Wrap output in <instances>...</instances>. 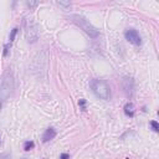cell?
Instances as JSON below:
<instances>
[{"label":"cell","mask_w":159,"mask_h":159,"mask_svg":"<svg viewBox=\"0 0 159 159\" xmlns=\"http://www.w3.org/2000/svg\"><path fill=\"white\" fill-rule=\"evenodd\" d=\"M90 86H91V90L93 91V93L98 98L105 99V101H108L111 98V88L107 85L106 81L94 78L90 82Z\"/></svg>","instance_id":"6da1fadb"},{"label":"cell","mask_w":159,"mask_h":159,"mask_svg":"<svg viewBox=\"0 0 159 159\" xmlns=\"http://www.w3.org/2000/svg\"><path fill=\"white\" fill-rule=\"evenodd\" d=\"M24 29H25V39L28 42L34 44L39 40L40 36V30L37 24L33 20V19H25L24 21Z\"/></svg>","instance_id":"7a4b0ae2"},{"label":"cell","mask_w":159,"mask_h":159,"mask_svg":"<svg viewBox=\"0 0 159 159\" xmlns=\"http://www.w3.org/2000/svg\"><path fill=\"white\" fill-rule=\"evenodd\" d=\"M72 20H73V23L76 25H77V26H80L88 36L92 37V39H96V37L99 36V31L94 28L92 24H90V21H87L86 17L81 16V15H73Z\"/></svg>","instance_id":"3957f363"},{"label":"cell","mask_w":159,"mask_h":159,"mask_svg":"<svg viewBox=\"0 0 159 159\" xmlns=\"http://www.w3.org/2000/svg\"><path fill=\"white\" fill-rule=\"evenodd\" d=\"M14 90V76L12 73H6L5 77L1 81V85H0V101H6L12 93Z\"/></svg>","instance_id":"277c9868"},{"label":"cell","mask_w":159,"mask_h":159,"mask_svg":"<svg viewBox=\"0 0 159 159\" xmlns=\"http://www.w3.org/2000/svg\"><path fill=\"white\" fill-rule=\"evenodd\" d=\"M124 36H126L127 41H129L131 44H133V45H137V46L142 45V39H141V36H139V34L137 33L136 30H133V29L126 30Z\"/></svg>","instance_id":"5b68a950"},{"label":"cell","mask_w":159,"mask_h":159,"mask_svg":"<svg viewBox=\"0 0 159 159\" xmlns=\"http://www.w3.org/2000/svg\"><path fill=\"white\" fill-rule=\"evenodd\" d=\"M122 88L124 93L127 94V97H132L134 93V81L131 77H126L122 81Z\"/></svg>","instance_id":"8992f818"},{"label":"cell","mask_w":159,"mask_h":159,"mask_svg":"<svg viewBox=\"0 0 159 159\" xmlns=\"http://www.w3.org/2000/svg\"><path fill=\"white\" fill-rule=\"evenodd\" d=\"M55 137H56V131L54 128H47L42 136V142L46 143L49 141H51V139H54Z\"/></svg>","instance_id":"52a82bcc"},{"label":"cell","mask_w":159,"mask_h":159,"mask_svg":"<svg viewBox=\"0 0 159 159\" xmlns=\"http://www.w3.org/2000/svg\"><path fill=\"white\" fill-rule=\"evenodd\" d=\"M134 112H136V110H134V106H133V103H127L124 106V113L128 117H133V116H134Z\"/></svg>","instance_id":"ba28073f"},{"label":"cell","mask_w":159,"mask_h":159,"mask_svg":"<svg viewBox=\"0 0 159 159\" xmlns=\"http://www.w3.org/2000/svg\"><path fill=\"white\" fill-rule=\"evenodd\" d=\"M34 147H35V144H34V142H31V141H28V142H25V143H24V149L26 150V152L31 150Z\"/></svg>","instance_id":"9c48e42d"},{"label":"cell","mask_w":159,"mask_h":159,"mask_svg":"<svg viewBox=\"0 0 159 159\" xmlns=\"http://www.w3.org/2000/svg\"><path fill=\"white\" fill-rule=\"evenodd\" d=\"M17 30H19L17 28H14V29L11 30V34H10V39H9V40H10V44H11L12 41H14L15 36H16V34H17Z\"/></svg>","instance_id":"30bf717a"},{"label":"cell","mask_w":159,"mask_h":159,"mask_svg":"<svg viewBox=\"0 0 159 159\" xmlns=\"http://www.w3.org/2000/svg\"><path fill=\"white\" fill-rule=\"evenodd\" d=\"M56 4L59 6H62V8H70L71 6V3L68 1H56Z\"/></svg>","instance_id":"8fae6325"},{"label":"cell","mask_w":159,"mask_h":159,"mask_svg":"<svg viewBox=\"0 0 159 159\" xmlns=\"http://www.w3.org/2000/svg\"><path fill=\"white\" fill-rule=\"evenodd\" d=\"M150 126H152V129H153L154 132H158V131H159V126H158V123L155 122V121H152Z\"/></svg>","instance_id":"7c38bea8"},{"label":"cell","mask_w":159,"mask_h":159,"mask_svg":"<svg viewBox=\"0 0 159 159\" xmlns=\"http://www.w3.org/2000/svg\"><path fill=\"white\" fill-rule=\"evenodd\" d=\"M78 105H80L82 111H86V99H80L78 101Z\"/></svg>","instance_id":"4fadbf2b"},{"label":"cell","mask_w":159,"mask_h":159,"mask_svg":"<svg viewBox=\"0 0 159 159\" xmlns=\"http://www.w3.org/2000/svg\"><path fill=\"white\" fill-rule=\"evenodd\" d=\"M26 5L29 6V8H35V6L39 5V3L37 1H26Z\"/></svg>","instance_id":"5bb4252c"},{"label":"cell","mask_w":159,"mask_h":159,"mask_svg":"<svg viewBox=\"0 0 159 159\" xmlns=\"http://www.w3.org/2000/svg\"><path fill=\"white\" fill-rule=\"evenodd\" d=\"M0 159H10V154L9 153H4L0 155Z\"/></svg>","instance_id":"9a60e30c"},{"label":"cell","mask_w":159,"mask_h":159,"mask_svg":"<svg viewBox=\"0 0 159 159\" xmlns=\"http://www.w3.org/2000/svg\"><path fill=\"white\" fill-rule=\"evenodd\" d=\"M60 159H70V155H68L67 153H62V154L60 155Z\"/></svg>","instance_id":"2e32d148"}]
</instances>
